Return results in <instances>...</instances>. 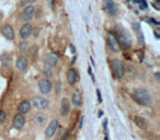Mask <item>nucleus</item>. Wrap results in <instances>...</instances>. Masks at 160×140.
<instances>
[{"label": "nucleus", "mask_w": 160, "mask_h": 140, "mask_svg": "<svg viewBox=\"0 0 160 140\" xmlns=\"http://www.w3.org/2000/svg\"><path fill=\"white\" fill-rule=\"evenodd\" d=\"M133 99L142 105H149L151 103V96L145 89H135L133 92Z\"/></svg>", "instance_id": "nucleus-1"}, {"label": "nucleus", "mask_w": 160, "mask_h": 140, "mask_svg": "<svg viewBox=\"0 0 160 140\" xmlns=\"http://www.w3.org/2000/svg\"><path fill=\"white\" fill-rule=\"evenodd\" d=\"M117 43L120 45V47L124 48V49H128L131 47V38L128 34L123 29L117 28Z\"/></svg>", "instance_id": "nucleus-2"}, {"label": "nucleus", "mask_w": 160, "mask_h": 140, "mask_svg": "<svg viewBox=\"0 0 160 140\" xmlns=\"http://www.w3.org/2000/svg\"><path fill=\"white\" fill-rule=\"evenodd\" d=\"M111 67H112L113 72H114V75H116V77L122 78L124 75V67L119 59H113L111 61Z\"/></svg>", "instance_id": "nucleus-3"}, {"label": "nucleus", "mask_w": 160, "mask_h": 140, "mask_svg": "<svg viewBox=\"0 0 160 140\" xmlns=\"http://www.w3.org/2000/svg\"><path fill=\"white\" fill-rule=\"evenodd\" d=\"M32 103H33V106L37 110H44V108H46L49 104V102H48L47 99H45L43 96H34L32 99Z\"/></svg>", "instance_id": "nucleus-4"}, {"label": "nucleus", "mask_w": 160, "mask_h": 140, "mask_svg": "<svg viewBox=\"0 0 160 140\" xmlns=\"http://www.w3.org/2000/svg\"><path fill=\"white\" fill-rule=\"evenodd\" d=\"M106 42H108V45H109L110 49L112 50L113 53H120V45L117 43V40L116 37L109 33L108 35H106Z\"/></svg>", "instance_id": "nucleus-5"}, {"label": "nucleus", "mask_w": 160, "mask_h": 140, "mask_svg": "<svg viewBox=\"0 0 160 140\" xmlns=\"http://www.w3.org/2000/svg\"><path fill=\"white\" fill-rule=\"evenodd\" d=\"M39 88H40L41 93L48 94L52 91V83L47 78H43L39 81Z\"/></svg>", "instance_id": "nucleus-6"}, {"label": "nucleus", "mask_w": 160, "mask_h": 140, "mask_svg": "<svg viewBox=\"0 0 160 140\" xmlns=\"http://www.w3.org/2000/svg\"><path fill=\"white\" fill-rule=\"evenodd\" d=\"M32 31H33V28L30 23L23 24L22 25V28L20 29V37H21L22 40L29 38L30 36H31V34H32Z\"/></svg>", "instance_id": "nucleus-7"}, {"label": "nucleus", "mask_w": 160, "mask_h": 140, "mask_svg": "<svg viewBox=\"0 0 160 140\" xmlns=\"http://www.w3.org/2000/svg\"><path fill=\"white\" fill-rule=\"evenodd\" d=\"M57 127H58V120H57V119H53V120L49 123V125H48V127L46 128V131H45L46 138H51V137L54 136V133H56V130H57Z\"/></svg>", "instance_id": "nucleus-8"}, {"label": "nucleus", "mask_w": 160, "mask_h": 140, "mask_svg": "<svg viewBox=\"0 0 160 140\" xmlns=\"http://www.w3.org/2000/svg\"><path fill=\"white\" fill-rule=\"evenodd\" d=\"M1 33H2V35L7 38V40H15V31L12 29V26L9 24H6L4 25L2 28H1Z\"/></svg>", "instance_id": "nucleus-9"}, {"label": "nucleus", "mask_w": 160, "mask_h": 140, "mask_svg": "<svg viewBox=\"0 0 160 140\" xmlns=\"http://www.w3.org/2000/svg\"><path fill=\"white\" fill-rule=\"evenodd\" d=\"M69 110H70V103H69V101H68V99H66V97L62 99V102H60V110H59L60 115H62L63 117H66V116L69 114Z\"/></svg>", "instance_id": "nucleus-10"}, {"label": "nucleus", "mask_w": 160, "mask_h": 140, "mask_svg": "<svg viewBox=\"0 0 160 140\" xmlns=\"http://www.w3.org/2000/svg\"><path fill=\"white\" fill-rule=\"evenodd\" d=\"M24 124H25V118H24V116L22 115L21 113L17 114V115L15 116V118H13V122H12L13 127H15V129H21V128H23Z\"/></svg>", "instance_id": "nucleus-11"}, {"label": "nucleus", "mask_w": 160, "mask_h": 140, "mask_svg": "<svg viewBox=\"0 0 160 140\" xmlns=\"http://www.w3.org/2000/svg\"><path fill=\"white\" fill-rule=\"evenodd\" d=\"M104 8L109 15H113L117 12V6L115 4L114 0H104Z\"/></svg>", "instance_id": "nucleus-12"}, {"label": "nucleus", "mask_w": 160, "mask_h": 140, "mask_svg": "<svg viewBox=\"0 0 160 140\" xmlns=\"http://www.w3.org/2000/svg\"><path fill=\"white\" fill-rule=\"evenodd\" d=\"M78 79H79V77H78L76 69H69L68 72H67V81H68V83L70 86H73L78 81Z\"/></svg>", "instance_id": "nucleus-13"}, {"label": "nucleus", "mask_w": 160, "mask_h": 140, "mask_svg": "<svg viewBox=\"0 0 160 140\" xmlns=\"http://www.w3.org/2000/svg\"><path fill=\"white\" fill-rule=\"evenodd\" d=\"M45 61H46L47 66H49V67H55V66L58 64V57H57V55L55 54V53H49V54L46 55Z\"/></svg>", "instance_id": "nucleus-14"}, {"label": "nucleus", "mask_w": 160, "mask_h": 140, "mask_svg": "<svg viewBox=\"0 0 160 140\" xmlns=\"http://www.w3.org/2000/svg\"><path fill=\"white\" fill-rule=\"evenodd\" d=\"M33 15H34V7L28 6V7L24 8V10L22 12V19L24 21H30L33 18Z\"/></svg>", "instance_id": "nucleus-15"}, {"label": "nucleus", "mask_w": 160, "mask_h": 140, "mask_svg": "<svg viewBox=\"0 0 160 140\" xmlns=\"http://www.w3.org/2000/svg\"><path fill=\"white\" fill-rule=\"evenodd\" d=\"M30 110H31V103H30V101L28 100L22 101L18 106V111L19 113H21V114H25Z\"/></svg>", "instance_id": "nucleus-16"}, {"label": "nucleus", "mask_w": 160, "mask_h": 140, "mask_svg": "<svg viewBox=\"0 0 160 140\" xmlns=\"http://www.w3.org/2000/svg\"><path fill=\"white\" fill-rule=\"evenodd\" d=\"M17 68L21 71H24L28 68V59L24 56H20L17 59Z\"/></svg>", "instance_id": "nucleus-17"}, {"label": "nucleus", "mask_w": 160, "mask_h": 140, "mask_svg": "<svg viewBox=\"0 0 160 140\" xmlns=\"http://www.w3.org/2000/svg\"><path fill=\"white\" fill-rule=\"evenodd\" d=\"M71 103L75 107H80V105H81V93L78 90L73 92V97H71Z\"/></svg>", "instance_id": "nucleus-18"}, {"label": "nucleus", "mask_w": 160, "mask_h": 140, "mask_svg": "<svg viewBox=\"0 0 160 140\" xmlns=\"http://www.w3.org/2000/svg\"><path fill=\"white\" fill-rule=\"evenodd\" d=\"M134 123L136 125L138 126L140 129H146L147 128V120H146L144 117H140V116H134Z\"/></svg>", "instance_id": "nucleus-19"}, {"label": "nucleus", "mask_w": 160, "mask_h": 140, "mask_svg": "<svg viewBox=\"0 0 160 140\" xmlns=\"http://www.w3.org/2000/svg\"><path fill=\"white\" fill-rule=\"evenodd\" d=\"M11 61H12V56L8 53H4V54L1 55V64L4 67H9L11 65Z\"/></svg>", "instance_id": "nucleus-20"}, {"label": "nucleus", "mask_w": 160, "mask_h": 140, "mask_svg": "<svg viewBox=\"0 0 160 140\" xmlns=\"http://www.w3.org/2000/svg\"><path fill=\"white\" fill-rule=\"evenodd\" d=\"M6 112L4 111H0V124H2V123L6 120Z\"/></svg>", "instance_id": "nucleus-21"}, {"label": "nucleus", "mask_w": 160, "mask_h": 140, "mask_svg": "<svg viewBox=\"0 0 160 140\" xmlns=\"http://www.w3.org/2000/svg\"><path fill=\"white\" fill-rule=\"evenodd\" d=\"M138 4H139V6H140V9H146V8H147V4H146V0H139Z\"/></svg>", "instance_id": "nucleus-22"}, {"label": "nucleus", "mask_w": 160, "mask_h": 140, "mask_svg": "<svg viewBox=\"0 0 160 140\" xmlns=\"http://www.w3.org/2000/svg\"><path fill=\"white\" fill-rule=\"evenodd\" d=\"M26 47H28V44H26V42H22V43L19 44V48H20L21 50L25 49Z\"/></svg>", "instance_id": "nucleus-23"}, {"label": "nucleus", "mask_w": 160, "mask_h": 140, "mask_svg": "<svg viewBox=\"0 0 160 140\" xmlns=\"http://www.w3.org/2000/svg\"><path fill=\"white\" fill-rule=\"evenodd\" d=\"M35 119H37V122L40 123V124H42V123L44 122V117H42V118H40V115L35 116Z\"/></svg>", "instance_id": "nucleus-24"}, {"label": "nucleus", "mask_w": 160, "mask_h": 140, "mask_svg": "<svg viewBox=\"0 0 160 140\" xmlns=\"http://www.w3.org/2000/svg\"><path fill=\"white\" fill-rule=\"evenodd\" d=\"M97 94H98V100H99V102H101V92H100V90H97Z\"/></svg>", "instance_id": "nucleus-25"}, {"label": "nucleus", "mask_w": 160, "mask_h": 140, "mask_svg": "<svg viewBox=\"0 0 160 140\" xmlns=\"http://www.w3.org/2000/svg\"><path fill=\"white\" fill-rule=\"evenodd\" d=\"M44 72H45V75H46V73H47V75H48V77H51V72H49V69H48V68H46V69H45V71H44Z\"/></svg>", "instance_id": "nucleus-26"}, {"label": "nucleus", "mask_w": 160, "mask_h": 140, "mask_svg": "<svg viewBox=\"0 0 160 140\" xmlns=\"http://www.w3.org/2000/svg\"><path fill=\"white\" fill-rule=\"evenodd\" d=\"M70 49H71V52H73V54H75V52H76V49H75V46H73V44H71V45H70Z\"/></svg>", "instance_id": "nucleus-27"}, {"label": "nucleus", "mask_w": 160, "mask_h": 140, "mask_svg": "<svg viewBox=\"0 0 160 140\" xmlns=\"http://www.w3.org/2000/svg\"><path fill=\"white\" fill-rule=\"evenodd\" d=\"M35 1H36V0H26V2H28V4H34Z\"/></svg>", "instance_id": "nucleus-28"}, {"label": "nucleus", "mask_w": 160, "mask_h": 140, "mask_svg": "<svg viewBox=\"0 0 160 140\" xmlns=\"http://www.w3.org/2000/svg\"><path fill=\"white\" fill-rule=\"evenodd\" d=\"M139 0H133V2H135V4H138Z\"/></svg>", "instance_id": "nucleus-29"}, {"label": "nucleus", "mask_w": 160, "mask_h": 140, "mask_svg": "<svg viewBox=\"0 0 160 140\" xmlns=\"http://www.w3.org/2000/svg\"><path fill=\"white\" fill-rule=\"evenodd\" d=\"M48 2H49V4H53V0H48Z\"/></svg>", "instance_id": "nucleus-30"}, {"label": "nucleus", "mask_w": 160, "mask_h": 140, "mask_svg": "<svg viewBox=\"0 0 160 140\" xmlns=\"http://www.w3.org/2000/svg\"><path fill=\"white\" fill-rule=\"evenodd\" d=\"M105 140H109V139H108V137H105Z\"/></svg>", "instance_id": "nucleus-31"}, {"label": "nucleus", "mask_w": 160, "mask_h": 140, "mask_svg": "<svg viewBox=\"0 0 160 140\" xmlns=\"http://www.w3.org/2000/svg\"><path fill=\"white\" fill-rule=\"evenodd\" d=\"M157 1H159V0H157Z\"/></svg>", "instance_id": "nucleus-32"}]
</instances>
